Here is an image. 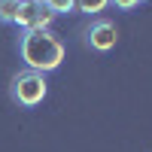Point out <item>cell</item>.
Segmentation results:
<instances>
[{
  "mask_svg": "<svg viewBox=\"0 0 152 152\" xmlns=\"http://www.w3.org/2000/svg\"><path fill=\"white\" fill-rule=\"evenodd\" d=\"M18 52H21V61L28 64V70L46 76V73L61 67V61H64V43H61V37L52 28L24 31L21 40H18Z\"/></svg>",
  "mask_w": 152,
  "mask_h": 152,
  "instance_id": "cell-1",
  "label": "cell"
},
{
  "mask_svg": "<svg viewBox=\"0 0 152 152\" xmlns=\"http://www.w3.org/2000/svg\"><path fill=\"white\" fill-rule=\"evenodd\" d=\"M49 94V82L43 73H34V70H24L12 79V100L18 107H40Z\"/></svg>",
  "mask_w": 152,
  "mask_h": 152,
  "instance_id": "cell-2",
  "label": "cell"
},
{
  "mask_svg": "<svg viewBox=\"0 0 152 152\" xmlns=\"http://www.w3.org/2000/svg\"><path fill=\"white\" fill-rule=\"evenodd\" d=\"M52 21H55V12L49 6H43L40 0H21L18 3V15H15L12 24H18L21 34H24V31H46Z\"/></svg>",
  "mask_w": 152,
  "mask_h": 152,
  "instance_id": "cell-3",
  "label": "cell"
},
{
  "mask_svg": "<svg viewBox=\"0 0 152 152\" xmlns=\"http://www.w3.org/2000/svg\"><path fill=\"white\" fill-rule=\"evenodd\" d=\"M116 40H119V31L110 18H94L91 28L85 31V46L94 49V52H110L116 46Z\"/></svg>",
  "mask_w": 152,
  "mask_h": 152,
  "instance_id": "cell-4",
  "label": "cell"
},
{
  "mask_svg": "<svg viewBox=\"0 0 152 152\" xmlns=\"http://www.w3.org/2000/svg\"><path fill=\"white\" fill-rule=\"evenodd\" d=\"M110 6V0H73V9L76 12H85V15H97Z\"/></svg>",
  "mask_w": 152,
  "mask_h": 152,
  "instance_id": "cell-5",
  "label": "cell"
},
{
  "mask_svg": "<svg viewBox=\"0 0 152 152\" xmlns=\"http://www.w3.org/2000/svg\"><path fill=\"white\" fill-rule=\"evenodd\" d=\"M18 3H21V0H0V21H6V24L15 21V15H18Z\"/></svg>",
  "mask_w": 152,
  "mask_h": 152,
  "instance_id": "cell-6",
  "label": "cell"
},
{
  "mask_svg": "<svg viewBox=\"0 0 152 152\" xmlns=\"http://www.w3.org/2000/svg\"><path fill=\"white\" fill-rule=\"evenodd\" d=\"M43 6H49L58 15V12H73V0H40Z\"/></svg>",
  "mask_w": 152,
  "mask_h": 152,
  "instance_id": "cell-7",
  "label": "cell"
},
{
  "mask_svg": "<svg viewBox=\"0 0 152 152\" xmlns=\"http://www.w3.org/2000/svg\"><path fill=\"white\" fill-rule=\"evenodd\" d=\"M116 9H134V6H140V3H146V0H110Z\"/></svg>",
  "mask_w": 152,
  "mask_h": 152,
  "instance_id": "cell-8",
  "label": "cell"
}]
</instances>
